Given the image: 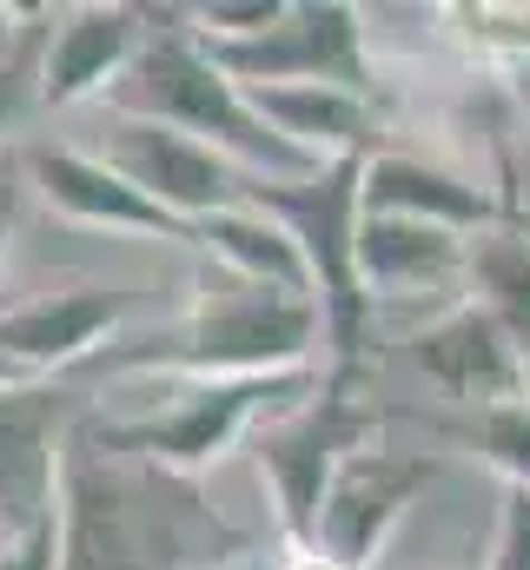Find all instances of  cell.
I'll return each mask as SVG.
<instances>
[{"label": "cell", "mask_w": 530, "mask_h": 570, "mask_svg": "<svg viewBox=\"0 0 530 570\" xmlns=\"http://www.w3.org/2000/svg\"><path fill=\"white\" fill-rule=\"evenodd\" d=\"M438 478V458L431 451H398L385 438L359 444L325 504H318V531H312V551L325 558L332 570H379L392 531L411 518V504L424 498V484Z\"/></svg>", "instance_id": "obj_8"}, {"label": "cell", "mask_w": 530, "mask_h": 570, "mask_svg": "<svg viewBox=\"0 0 530 570\" xmlns=\"http://www.w3.org/2000/svg\"><path fill=\"white\" fill-rule=\"evenodd\" d=\"M464 298H478L498 318V332L524 352V365H530V233L518 219H504V226L471 239Z\"/></svg>", "instance_id": "obj_19"}, {"label": "cell", "mask_w": 530, "mask_h": 570, "mask_svg": "<svg viewBox=\"0 0 530 570\" xmlns=\"http://www.w3.org/2000/svg\"><path fill=\"white\" fill-rule=\"evenodd\" d=\"M438 438L464 444L471 458H484L504 484L530 491V399H511V405H491V412H471V419H438Z\"/></svg>", "instance_id": "obj_21"}, {"label": "cell", "mask_w": 530, "mask_h": 570, "mask_svg": "<svg viewBox=\"0 0 530 570\" xmlns=\"http://www.w3.org/2000/svg\"><path fill=\"white\" fill-rule=\"evenodd\" d=\"M411 365L444 399H458L464 412H491V405L530 399L524 352L498 332V318L478 298H451L424 332H411Z\"/></svg>", "instance_id": "obj_12"}, {"label": "cell", "mask_w": 530, "mask_h": 570, "mask_svg": "<svg viewBox=\"0 0 530 570\" xmlns=\"http://www.w3.org/2000/svg\"><path fill=\"white\" fill-rule=\"evenodd\" d=\"M193 246H199L206 266H219V273H239V279H253V285L292 292V298H312V273H305V253H298L292 226L272 219L259 199L199 219V226H193ZM312 305H318V298H312Z\"/></svg>", "instance_id": "obj_18"}, {"label": "cell", "mask_w": 530, "mask_h": 570, "mask_svg": "<svg viewBox=\"0 0 530 570\" xmlns=\"http://www.w3.org/2000/svg\"><path fill=\"white\" fill-rule=\"evenodd\" d=\"M13 385H33V379H27V372H20V365L0 352V392H13Z\"/></svg>", "instance_id": "obj_25"}, {"label": "cell", "mask_w": 530, "mask_h": 570, "mask_svg": "<svg viewBox=\"0 0 530 570\" xmlns=\"http://www.w3.org/2000/svg\"><path fill=\"white\" fill-rule=\"evenodd\" d=\"M107 114L114 120H146V127H173L186 140L226 153L253 179H312L318 173L312 159H298L253 114L246 87L213 67V53L199 47L186 7H153V33L132 53L127 73L107 87Z\"/></svg>", "instance_id": "obj_3"}, {"label": "cell", "mask_w": 530, "mask_h": 570, "mask_svg": "<svg viewBox=\"0 0 530 570\" xmlns=\"http://www.w3.org/2000/svg\"><path fill=\"white\" fill-rule=\"evenodd\" d=\"M484 570H530V491L504 484L498 531H491V564Z\"/></svg>", "instance_id": "obj_22"}, {"label": "cell", "mask_w": 530, "mask_h": 570, "mask_svg": "<svg viewBox=\"0 0 530 570\" xmlns=\"http://www.w3.org/2000/svg\"><path fill=\"white\" fill-rule=\"evenodd\" d=\"M253 558H259V551H253ZM253 558H246V564H233V570H253Z\"/></svg>", "instance_id": "obj_26"}, {"label": "cell", "mask_w": 530, "mask_h": 570, "mask_svg": "<svg viewBox=\"0 0 530 570\" xmlns=\"http://www.w3.org/2000/svg\"><path fill=\"white\" fill-rule=\"evenodd\" d=\"M87 392L60 379H33L0 392V531H33L60 518V464L67 438L87 419Z\"/></svg>", "instance_id": "obj_9"}, {"label": "cell", "mask_w": 530, "mask_h": 570, "mask_svg": "<svg viewBox=\"0 0 530 570\" xmlns=\"http://www.w3.org/2000/svg\"><path fill=\"white\" fill-rule=\"evenodd\" d=\"M0 153L13 134H27L33 114H47V40H53V7H7L0 13Z\"/></svg>", "instance_id": "obj_20"}, {"label": "cell", "mask_w": 530, "mask_h": 570, "mask_svg": "<svg viewBox=\"0 0 530 570\" xmlns=\"http://www.w3.org/2000/svg\"><path fill=\"white\" fill-rule=\"evenodd\" d=\"M100 159H107L114 173H127L153 206H166V213L186 219V226H199V219H213V213L253 199V173H239L226 153L186 140V134H173V127L114 120V134H107V146H100Z\"/></svg>", "instance_id": "obj_10"}, {"label": "cell", "mask_w": 530, "mask_h": 570, "mask_svg": "<svg viewBox=\"0 0 530 570\" xmlns=\"http://www.w3.org/2000/svg\"><path fill=\"white\" fill-rule=\"evenodd\" d=\"M359 206H365V213H392V219H424V226H444V233H464V239H478V233L518 219V213L498 206L484 186H471V179H458V173H444V166H431V159H418V153H392V146H379V153L365 159V173H359Z\"/></svg>", "instance_id": "obj_16"}, {"label": "cell", "mask_w": 530, "mask_h": 570, "mask_svg": "<svg viewBox=\"0 0 530 570\" xmlns=\"http://www.w3.org/2000/svg\"><path fill=\"white\" fill-rule=\"evenodd\" d=\"M146 33H153V7H127V0L67 7L53 20V40H47V114L80 107V100H107V87L132 67Z\"/></svg>", "instance_id": "obj_14"}, {"label": "cell", "mask_w": 530, "mask_h": 570, "mask_svg": "<svg viewBox=\"0 0 530 570\" xmlns=\"http://www.w3.org/2000/svg\"><path fill=\"white\" fill-rule=\"evenodd\" d=\"M318 379H325L318 365L272 372V379H186V385H173V399L159 412H132V419L87 412V438H100L120 458L159 464V471L199 484L213 464H226L239 444H253V431L265 419H278L285 405L318 392Z\"/></svg>", "instance_id": "obj_4"}, {"label": "cell", "mask_w": 530, "mask_h": 570, "mask_svg": "<svg viewBox=\"0 0 530 570\" xmlns=\"http://www.w3.org/2000/svg\"><path fill=\"white\" fill-rule=\"evenodd\" d=\"M359 173L365 159H338L318 166L312 179H253L272 219L292 226L305 273H312V298L325 318V372L332 379H359L365 372V345H372V292L359 279Z\"/></svg>", "instance_id": "obj_5"}, {"label": "cell", "mask_w": 530, "mask_h": 570, "mask_svg": "<svg viewBox=\"0 0 530 570\" xmlns=\"http://www.w3.org/2000/svg\"><path fill=\"white\" fill-rule=\"evenodd\" d=\"M471 273V239L359 206V279L379 298H451Z\"/></svg>", "instance_id": "obj_15"}, {"label": "cell", "mask_w": 530, "mask_h": 570, "mask_svg": "<svg viewBox=\"0 0 530 570\" xmlns=\"http://www.w3.org/2000/svg\"><path fill=\"white\" fill-rule=\"evenodd\" d=\"M0 570H60V518H47L33 531H13L0 544Z\"/></svg>", "instance_id": "obj_23"}, {"label": "cell", "mask_w": 530, "mask_h": 570, "mask_svg": "<svg viewBox=\"0 0 530 570\" xmlns=\"http://www.w3.org/2000/svg\"><path fill=\"white\" fill-rule=\"evenodd\" d=\"M132 312V292L114 285H60L20 305H0V352L27 379H60L87 358H100L120 338V318Z\"/></svg>", "instance_id": "obj_13"}, {"label": "cell", "mask_w": 530, "mask_h": 570, "mask_svg": "<svg viewBox=\"0 0 530 570\" xmlns=\"http://www.w3.org/2000/svg\"><path fill=\"white\" fill-rule=\"evenodd\" d=\"M379 412L372 399H359V379H318V392H305L298 405H285L278 419L253 431V471H259L272 518H278V544H305L318 531V504L338 478V464L379 438Z\"/></svg>", "instance_id": "obj_6"}, {"label": "cell", "mask_w": 530, "mask_h": 570, "mask_svg": "<svg viewBox=\"0 0 530 570\" xmlns=\"http://www.w3.org/2000/svg\"><path fill=\"white\" fill-rule=\"evenodd\" d=\"M0 544H7V531H0Z\"/></svg>", "instance_id": "obj_27"}, {"label": "cell", "mask_w": 530, "mask_h": 570, "mask_svg": "<svg viewBox=\"0 0 530 570\" xmlns=\"http://www.w3.org/2000/svg\"><path fill=\"white\" fill-rule=\"evenodd\" d=\"M20 173H27V186L60 219L87 226V233H107V239H179V246H193L186 219H173L166 206H153L127 173H114L87 146H27Z\"/></svg>", "instance_id": "obj_11"}, {"label": "cell", "mask_w": 530, "mask_h": 570, "mask_svg": "<svg viewBox=\"0 0 530 570\" xmlns=\"http://www.w3.org/2000/svg\"><path fill=\"white\" fill-rule=\"evenodd\" d=\"M253 558V531L206 504L193 478L139 464L87 438H67L60 464V570H233Z\"/></svg>", "instance_id": "obj_1"}, {"label": "cell", "mask_w": 530, "mask_h": 570, "mask_svg": "<svg viewBox=\"0 0 530 570\" xmlns=\"http://www.w3.org/2000/svg\"><path fill=\"white\" fill-rule=\"evenodd\" d=\"M20 199H27L20 153H0V266H7V253H13V233H20Z\"/></svg>", "instance_id": "obj_24"}, {"label": "cell", "mask_w": 530, "mask_h": 570, "mask_svg": "<svg viewBox=\"0 0 530 570\" xmlns=\"http://www.w3.org/2000/svg\"><path fill=\"white\" fill-rule=\"evenodd\" d=\"M239 87H345L372 100L365 13L345 0H285V13L253 40H199Z\"/></svg>", "instance_id": "obj_7"}, {"label": "cell", "mask_w": 530, "mask_h": 570, "mask_svg": "<svg viewBox=\"0 0 530 570\" xmlns=\"http://www.w3.org/2000/svg\"><path fill=\"white\" fill-rule=\"evenodd\" d=\"M318 345H325V318H318L312 298H292V292H272V285L206 266L186 292V312L153 338H114L100 352V372H114V379H166V385H186V379H272V372L318 365Z\"/></svg>", "instance_id": "obj_2"}, {"label": "cell", "mask_w": 530, "mask_h": 570, "mask_svg": "<svg viewBox=\"0 0 530 570\" xmlns=\"http://www.w3.org/2000/svg\"><path fill=\"white\" fill-rule=\"evenodd\" d=\"M253 114L312 166L372 159L379 153V107L345 87H246Z\"/></svg>", "instance_id": "obj_17"}]
</instances>
